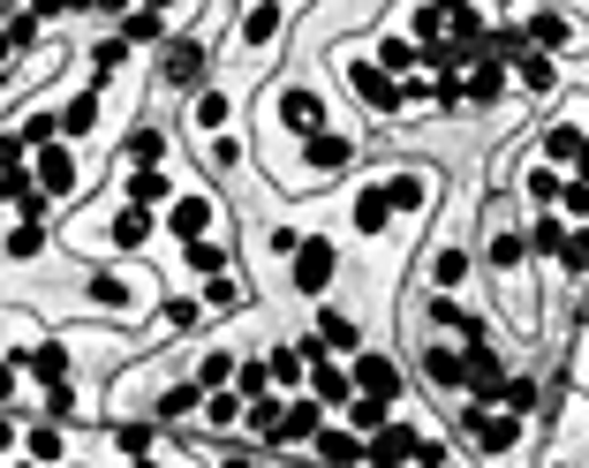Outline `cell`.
I'll list each match as a JSON object with an SVG mask.
<instances>
[{"label": "cell", "instance_id": "obj_1", "mask_svg": "<svg viewBox=\"0 0 589 468\" xmlns=\"http://www.w3.org/2000/svg\"><path fill=\"white\" fill-rule=\"evenodd\" d=\"M462 430H468V446H476V454H492V461L521 446V416H514V408H476V401H468Z\"/></svg>", "mask_w": 589, "mask_h": 468}, {"label": "cell", "instance_id": "obj_2", "mask_svg": "<svg viewBox=\"0 0 589 468\" xmlns=\"http://www.w3.org/2000/svg\"><path fill=\"white\" fill-rule=\"evenodd\" d=\"M288 272H294V288H302V295H326V288H333V272H340L333 242H326V235H302L294 257H288Z\"/></svg>", "mask_w": 589, "mask_h": 468}, {"label": "cell", "instance_id": "obj_3", "mask_svg": "<svg viewBox=\"0 0 589 468\" xmlns=\"http://www.w3.org/2000/svg\"><path fill=\"white\" fill-rule=\"evenodd\" d=\"M348 378H355V393H371V401H401V363L393 355H379V347H355L348 355Z\"/></svg>", "mask_w": 589, "mask_h": 468}, {"label": "cell", "instance_id": "obj_4", "mask_svg": "<svg viewBox=\"0 0 589 468\" xmlns=\"http://www.w3.org/2000/svg\"><path fill=\"white\" fill-rule=\"evenodd\" d=\"M416 424H379L363 438V468H416Z\"/></svg>", "mask_w": 589, "mask_h": 468}, {"label": "cell", "instance_id": "obj_5", "mask_svg": "<svg viewBox=\"0 0 589 468\" xmlns=\"http://www.w3.org/2000/svg\"><path fill=\"white\" fill-rule=\"evenodd\" d=\"M348 91H355L371 114H401V76H385L379 61H348Z\"/></svg>", "mask_w": 589, "mask_h": 468}, {"label": "cell", "instance_id": "obj_6", "mask_svg": "<svg viewBox=\"0 0 589 468\" xmlns=\"http://www.w3.org/2000/svg\"><path fill=\"white\" fill-rule=\"evenodd\" d=\"M159 84L167 91H197L205 84V45L197 39H167V53H159Z\"/></svg>", "mask_w": 589, "mask_h": 468}, {"label": "cell", "instance_id": "obj_7", "mask_svg": "<svg viewBox=\"0 0 589 468\" xmlns=\"http://www.w3.org/2000/svg\"><path fill=\"white\" fill-rule=\"evenodd\" d=\"M506 76H514L506 61H492V53H476V61L462 69V98H468V106H499V98H506Z\"/></svg>", "mask_w": 589, "mask_h": 468}, {"label": "cell", "instance_id": "obj_8", "mask_svg": "<svg viewBox=\"0 0 589 468\" xmlns=\"http://www.w3.org/2000/svg\"><path fill=\"white\" fill-rule=\"evenodd\" d=\"M31 181H39L45 197H76V159H69V144L53 136V144H39V167H31Z\"/></svg>", "mask_w": 589, "mask_h": 468}, {"label": "cell", "instance_id": "obj_9", "mask_svg": "<svg viewBox=\"0 0 589 468\" xmlns=\"http://www.w3.org/2000/svg\"><path fill=\"white\" fill-rule=\"evenodd\" d=\"M302 378H310V401H318V408H348V401H355V378H348V363H333V355H318Z\"/></svg>", "mask_w": 589, "mask_h": 468}, {"label": "cell", "instance_id": "obj_10", "mask_svg": "<svg viewBox=\"0 0 589 468\" xmlns=\"http://www.w3.org/2000/svg\"><path fill=\"white\" fill-rule=\"evenodd\" d=\"M348 159H355V144H348L340 128H310V136H302V167L310 174H340Z\"/></svg>", "mask_w": 589, "mask_h": 468}, {"label": "cell", "instance_id": "obj_11", "mask_svg": "<svg viewBox=\"0 0 589 468\" xmlns=\"http://www.w3.org/2000/svg\"><path fill=\"white\" fill-rule=\"evenodd\" d=\"M205 227H211V197H205V189H189V197H174V205H167V235H174V242H205Z\"/></svg>", "mask_w": 589, "mask_h": 468}, {"label": "cell", "instance_id": "obj_12", "mask_svg": "<svg viewBox=\"0 0 589 468\" xmlns=\"http://www.w3.org/2000/svg\"><path fill=\"white\" fill-rule=\"evenodd\" d=\"M280 122H288V136L326 128V98H318V91H302V84H288V91H280Z\"/></svg>", "mask_w": 589, "mask_h": 468}, {"label": "cell", "instance_id": "obj_13", "mask_svg": "<svg viewBox=\"0 0 589 468\" xmlns=\"http://www.w3.org/2000/svg\"><path fill=\"white\" fill-rule=\"evenodd\" d=\"M431 174H393L385 181V205H393V219H416V212H431Z\"/></svg>", "mask_w": 589, "mask_h": 468}, {"label": "cell", "instance_id": "obj_14", "mask_svg": "<svg viewBox=\"0 0 589 468\" xmlns=\"http://www.w3.org/2000/svg\"><path fill=\"white\" fill-rule=\"evenodd\" d=\"M318 424H326V408H318V401H288V408H280V430H272V446H310Z\"/></svg>", "mask_w": 589, "mask_h": 468}, {"label": "cell", "instance_id": "obj_15", "mask_svg": "<svg viewBox=\"0 0 589 468\" xmlns=\"http://www.w3.org/2000/svg\"><path fill=\"white\" fill-rule=\"evenodd\" d=\"M521 39L537 45V53H559V45H575V15H559V8H537V15L521 23Z\"/></svg>", "mask_w": 589, "mask_h": 468}, {"label": "cell", "instance_id": "obj_16", "mask_svg": "<svg viewBox=\"0 0 589 468\" xmlns=\"http://www.w3.org/2000/svg\"><path fill=\"white\" fill-rule=\"evenodd\" d=\"M310 454H318L326 468H363V438H355V430L318 424V438H310Z\"/></svg>", "mask_w": 589, "mask_h": 468}, {"label": "cell", "instance_id": "obj_17", "mask_svg": "<svg viewBox=\"0 0 589 468\" xmlns=\"http://www.w3.org/2000/svg\"><path fill=\"white\" fill-rule=\"evenodd\" d=\"M348 219H355V235H385V227H393L385 181H363V189H355V205H348Z\"/></svg>", "mask_w": 589, "mask_h": 468}, {"label": "cell", "instance_id": "obj_18", "mask_svg": "<svg viewBox=\"0 0 589 468\" xmlns=\"http://www.w3.org/2000/svg\"><path fill=\"white\" fill-rule=\"evenodd\" d=\"M197 408H205V385H197V378H174L167 393H159V408H152V424H189Z\"/></svg>", "mask_w": 589, "mask_h": 468}, {"label": "cell", "instance_id": "obj_19", "mask_svg": "<svg viewBox=\"0 0 589 468\" xmlns=\"http://www.w3.org/2000/svg\"><path fill=\"white\" fill-rule=\"evenodd\" d=\"M106 242L114 250H144L152 242V205H122V212L106 219Z\"/></svg>", "mask_w": 589, "mask_h": 468}, {"label": "cell", "instance_id": "obj_20", "mask_svg": "<svg viewBox=\"0 0 589 468\" xmlns=\"http://www.w3.org/2000/svg\"><path fill=\"white\" fill-rule=\"evenodd\" d=\"M122 205H152V212H159V205H174V181L159 167H136L122 181Z\"/></svg>", "mask_w": 589, "mask_h": 468}, {"label": "cell", "instance_id": "obj_21", "mask_svg": "<svg viewBox=\"0 0 589 468\" xmlns=\"http://www.w3.org/2000/svg\"><path fill=\"white\" fill-rule=\"evenodd\" d=\"M318 341H326V355H355V347H363V325H355L348 310H318Z\"/></svg>", "mask_w": 589, "mask_h": 468}, {"label": "cell", "instance_id": "obj_22", "mask_svg": "<svg viewBox=\"0 0 589 468\" xmlns=\"http://www.w3.org/2000/svg\"><path fill=\"white\" fill-rule=\"evenodd\" d=\"M23 371H31L45 393H53V385H69V347H61V341H39L31 355H23Z\"/></svg>", "mask_w": 589, "mask_h": 468}, {"label": "cell", "instance_id": "obj_23", "mask_svg": "<svg viewBox=\"0 0 589 468\" xmlns=\"http://www.w3.org/2000/svg\"><path fill=\"white\" fill-rule=\"evenodd\" d=\"M506 69H514L521 84L537 91V98H545V91H559V69H551V53H537V45H521V53H514Z\"/></svg>", "mask_w": 589, "mask_h": 468}, {"label": "cell", "instance_id": "obj_24", "mask_svg": "<svg viewBox=\"0 0 589 468\" xmlns=\"http://www.w3.org/2000/svg\"><path fill=\"white\" fill-rule=\"evenodd\" d=\"M122 159H128V167H159V159H167V128H152V122L128 128V136H122Z\"/></svg>", "mask_w": 589, "mask_h": 468}, {"label": "cell", "instance_id": "obj_25", "mask_svg": "<svg viewBox=\"0 0 589 468\" xmlns=\"http://www.w3.org/2000/svg\"><path fill=\"white\" fill-rule=\"evenodd\" d=\"M53 122H61V136H91V128H99V84L76 91L69 106H53Z\"/></svg>", "mask_w": 589, "mask_h": 468}, {"label": "cell", "instance_id": "obj_26", "mask_svg": "<svg viewBox=\"0 0 589 468\" xmlns=\"http://www.w3.org/2000/svg\"><path fill=\"white\" fill-rule=\"evenodd\" d=\"M242 408H250V401H242L235 385H211V393H205V408H197V416H205L211 430H235V424H242Z\"/></svg>", "mask_w": 589, "mask_h": 468}, {"label": "cell", "instance_id": "obj_27", "mask_svg": "<svg viewBox=\"0 0 589 468\" xmlns=\"http://www.w3.org/2000/svg\"><path fill=\"white\" fill-rule=\"evenodd\" d=\"M122 45H167V15H152V8H128V15H122Z\"/></svg>", "mask_w": 589, "mask_h": 468}, {"label": "cell", "instance_id": "obj_28", "mask_svg": "<svg viewBox=\"0 0 589 468\" xmlns=\"http://www.w3.org/2000/svg\"><path fill=\"white\" fill-rule=\"evenodd\" d=\"M0 250L16 257V264H31V257H45V219H16V227H8V242H0Z\"/></svg>", "mask_w": 589, "mask_h": 468}, {"label": "cell", "instance_id": "obj_29", "mask_svg": "<svg viewBox=\"0 0 589 468\" xmlns=\"http://www.w3.org/2000/svg\"><path fill=\"white\" fill-rule=\"evenodd\" d=\"M265 371H272V393H294V385H302V371H310V363H302V347H272V355H265Z\"/></svg>", "mask_w": 589, "mask_h": 468}, {"label": "cell", "instance_id": "obj_30", "mask_svg": "<svg viewBox=\"0 0 589 468\" xmlns=\"http://www.w3.org/2000/svg\"><path fill=\"white\" fill-rule=\"evenodd\" d=\"M559 250H567V219L545 205V212H537V227H529V257H559Z\"/></svg>", "mask_w": 589, "mask_h": 468}, {"label": "cell", "instance_id": "obj_31", "mask_svg": "<svg viewBox=\"0 0 589 468\" xmlns=\"http://www.w3.org/2000/svg\"><path fill=\"white\" fill-rule=\"evenodd\" d=\"M582 144H589V136H582V128H567V122L545 128V167H575V159H582Z\"/></svg>", "mask_w": 589, "mask_h": 468}, {"label": "cell", "instance_id": "obj_32", "mask_svg": "<svg viewBox=\"0 0 589 468\" xmlns=\"http://www.w3.org/2000/svg\"><path fill=\"white\" fill-rule=\"evenodd\" d=\"M379 424H393V401H371V393H355V401H348V430H355V438H371Z\"/></svg>", "mask_w": 589, "mask_h": 468}, {"label": "cell", "instance_id": "obj_33", "mask_svg": "<svg viewBox=\"0 0 589 468\" xmlns=\"http://www.w3.org/2000/svg\"><path fill=\"white\" fill-rule=\"evenodd\" d=\"M280 408H288V401H280V393H257L250 408H242V430H257V438H265V446H272V430H280Z\"/></svg>", "mask_w": 589, "mask_h": 468}, {"label": "cell", "instance_id": "obj_34", "mask_svg": "<svg viewBox=\"0 0 589 468\" xmlns=\"http://www.w3.org/2000/svg\"><path fill=\"white\" fill-rule=\"evenodd\" d=\"M416 61H423L416 39H401V31H393V39H379V69H385V76H416Z\"/></svg>", "mask_w": 589, "mask_h": 468}, {"label": "cell", "instance_id": "obj_35", "mask_svg": "<svg viewBox=\"0 0 589 468\" xmlns=\"http://www.w3.org/2000/svg\"><path fill=\"white\" fill-rule=\"evenodd\" d=\"M499 408H514V416H537V408H545V385H537V378H506V385H499Z\"/></svg>", "mask_w": 589, "mask_h": 468}, {"label": "cell", "instance_id": "obj_36", "mask_svg": "<svg viewBox=\"0 0 589 468\" xmlns=\"http://www.w3.org/2000/svg\"><path fill=\"white\" fill-rule=\"evenodd\" d=\"M521 257H529V235L499 227V235H492V272H521Z\"/></svg>", "mask_w": 589, "mask_h": 468}, {"label": "cell", "instance_id": "obj_37", "mask_svg": "<svg viewBox=\"0 0 589 468\" xmlns=\"http://www.w3.org/2000/svg\"><path fill=\"white\" fill-rule=\"evenodd\" d=\"M423 371H431V385L462 393V355H454V347H423Z\"/></svg>", "mask_w": 589, "mask_h": 468}, {"label": "cell", "instance_id": "obj_38", "mask_svg": "<svg viewBox=\"0 0 589 468\" xmlns=\"http://www.w3.org/2000/svg\"><path fill=\"white\" fill-rule=\"evenodd\" d=\"M272 31H280V0H265V8L242 15V45H272Z\"/></svg>", "mask_w": 589, "mask_h": 468}, {"label": "cell", "instance_id": "obj_39", "mask_svg": "<svg viewBox=\"0 0 589 468\" xmlns=\"http://www.w3.org/2000/svg\"><path fill=\"white\" fill-rule=\"evenodd\" d=\"M468 280V250H438L431 257V288H462Z\"/></svg>", "mask_w": 589, "mask_h": 468}, {"label": "cell", "instance_id": "obj_40", "mask_svg": "<svg viewBox=\"0 0 589 468\" xmlns=\"http://www.w3.org/2000/svg\"><path fill=\"white\" fill-rule=\"evenodd\" d=\"M23 446H31V461H69V438H61V424H39Z\"/></svg>", "mask_w": 589, "mask_h": 468}, {"label": "cell", "instance_id": "obj_41", "mask_svg": "<svg viewBox=\"0 0 589 468\" xmlns=\"http://www.w3.org/2000/svg\"><path fill=\"white\" fill-rule=\"evenodd\" d=\"M227 114H235V98H227V91H197V128H211V136H219V128H227Z\"/></svg>", "mask_w": 589, "mask_h": 468}, {"label": "cell", "instance_id": "obj_42", "mask_svg": "<svg viewBox=\"0 0 589 468\" xmlns=\"http://www.w3.org/2000/svg\"><path fill=\"white\" fill-rule=\"evenodd\" d=\"M91 302L99 310H128V280L122 272H91Z\"/></svg>", "mask_w": 589, "mask_h": 468}, {"label": "cell", "instance_id": "obj_43", "mask_svg": "<svg viewBox=\"0 0 589 468\" xmlns=\"http://www.w3.org/2000/svg\"><path fill=\"white\" fill-rule=\"evenodd\" d=\"M159 318H167V333H189V325L205 318V302H197V295H167V302H159Z\"/></svg>", "mask_w": 589, "mask_h": 468}, {"label": "cell", "instance_id": "obj_44", "mask_svg": "<svg viewBox=\"0 0 589 468\" xmlns=\"http://www.w3.org/2000/svg\"><path fill=\"white\" fill-rule=\"evenodd\" d=\"M152 438H159V424H114V446H122L128 461H144V454H152Z\"/></svg>", "mask_w": 589, "mask_h": 468}, {"label": "cell", "instance_id": "obj_45", "mask_svg": "<svg viewBox=\"0 0 589 468\" xmlns=\"http://www.w3.org/2000/svg\"><path fill=\"white\" fill-rule=\"evenodd\" d=\"M0 39H8V53H31V45H39V15H31V8H23V15H8V23H0Z\"/></svg>", "mask_w": 589, "mask_h": 468}, {"label": "cell", "instance_id": "obj_46", "mask_svg": "<svg viewBox=\"0 0 589 468\" xmlns=\"http://www.w3.org/2000/svg\"><path fill=\"white\" fill-rule=\"evenodd\" d=\"M559 264H567V280H589V219L567 235V250H559Z\"/></svg>", "mask_w": 589, "mask_h": 468}, {"label": "cell", "instance_id": "obj_47", "mask_svg": "<svg viewBox=\"0 0 589 468\" xmlns=\"http://www.w3.org/2000/svg\"><path fill=\"white\" fill-rule=\"evenodd\" d=\"M122 61H128L122 31H114V39H99V53H91V84H106V76H114V69H122Z\"/></svg>", "mask_w": 589, "mask_h": 468}, {"label": "cell", "instance_id": "obj_48", "mask_svg": "<svg viewBox=\"0 0 589 468\" xmlns=\"http://www.w3.org/2000/svg\"><path fill=\"white\" fill-rule=\"evenodd\" d=\"M559 189H567V181H559V167H529V205H537V212H545V205H559Z\"/></svg>", "mask_w": 589, "mask_h": 468}, {"label": "cell", "instance_id": "obj_49", "mask_svg": "<svg viewBox=\"0 0 589 468\" xmlns=\"http://www.w3.org/2000/svg\"><path fill=\"white\" fill-rule=\"evenodd\" d=\"M182 257H189V272H227V250H219V242H182Z\"/></svg>", "mask_w": 589, "mask_h": 468}, {"label": "cell", "instance_id": "obj_50", "mask_svg": "<svg viewBox=\"0 0 589 468\" xmlns=\"http://www.w3.org/2000/svg\"><path fill=\"white\" fill-rule=\"evenodd\" d=\"M197 385H235V355H227V347H219V355H205V363H197Z\"/></svg>", "mask_w": 589, "mask_h": 468}, {"label": "cell", "instance_id": "obj_51", "mask_svg": "<svg viewBox=\"0 0 589 468\" xmlns=\"http://www.w3.org/2000/svg\"><path fill=\"white\" fill-rule=\"evenodd\" d=\"M235 393H242V401L272 393V371H265V363H235Z\"/></svg>", "mask_w": 589, "mask_h": 468}, {"label": "cell", "instance_id": "obj_52", "mask_svg": "<svg viewBox=\"0 0 589 468\" xmlns=\"http://www.w3.org/2000/svg\"><path fill=\"white\" fill-rule=\"evenodd\" d=\"M31 159V144H23V128H0V174H16Z\"/></svg>", "mask_w": 589, "mask_h": 468}, {"label": "cell", "instance_id": "obj_53", "mask_svg": "<svg viewBox=\"0 0 589 468\" xmlns=\"http://www.w3.org/2000/svg\"><path fill=\"white\" fill-rule=\"evenodd\" d=\"M211 167H219V174L242 167V136H227V128H219V136H211Z\"/></svg>", "mask_w": 589, "mask_h": 468}, {"label": "cell", "instance_id": "obj_54", "mask_svg": "<svg viewBox=\"0 0 589 468\" xmlns=\"http://www.w3.org/2000/svg\"><path fill=\"white\" fill-rule=\"evenodd\" d=\"M205 302H211V310H235V302H242V280H219V272H211Z\"/></svg>", "mask_w": 589, "mask_h": 468}, {"label": "cell", "instance_id": "obj_55", "mask_svg": "<svg viewBox=\"0 0 589 468\" xmlns=\"http://www.w3.org/2000/svg\"><path fill=\"white\" fill-rule=\"evenodd\" d=\"M559 205H567L575 219H589V181H567V189H559Z\"/></svg>", "mask_w": 589, "mask_h": 468}, {"label": "cell", "instance_id": "obj_56", "mask_svg": "<svg viewBox=\"0 0 589 468\" xmlns=\"http://www.w3.org/2000/svg\"><path fill=\"white\" fill-rule=\"evenodd\" d=\"M8 446H16V416L0 408V454H8Z\"/></svg>", "mask_w": 589, "mask_h": 468}, {"label": "cell", "instance_id": "obj_57", "mask_svg": "<svg viewBox=\"0 0 589 468\" xmlns=\"http://www.w3.org/2000/svg\"><path fill=\"white\" fill-rule=\"evenodd\" d=\"M219 468H257V454H227V461H219Z\"/></svg>", "mask_w": 589, "mask_h": 468}, {"label": "cell", "instance_id": "obj_58", "mask_svg": "<svg viewBox=\"0 0 589 468\" xmlns=\"http://www.w3.org/2000/svg\"><path fill=\"white\" fill-rule=\"evenodd\" d=\"M144 8H152V15H167V8H174V0H144Z\"/></svg>", "mask_w": 589, "mask_h": 468}, {"label": "cell", "instance_id": "obj_59", "mask_svg": "<svg viewBox=\"0 0 589 468\" xmlns=\"http://www.w3.org/2000/svg\"><path fill=\"white\" fill-rule=\"evenodd\" d=\"M128 468H167V461H152V454H144V461H128Z\"/></svg>", "mask_w": 589, "mask_h": 468}, {"label": "cell", "instance_id": "obj_60", "mask_svg": "<svg viewBox=\"0 0 589 468\" xmlns=\"http://www.w3.org/2000/svg\"><path fill=\"white\" fill-rule=\"evenodd\" d=\"M16 468H45V461H16Z\"/></svg>", "mask_w": 589, "mask_h": 468}, {"label": "cell", "instance_id": "obj_61", "mask_svg": "<svg viewBox=\"0 0 589 468\" xmlns=\"http://www.w3.org/2000/svg\"><path fill=\"white\" fill-rule=\"evenodd\" d=\"M484 8H506V0H484Z\"/></svg>", "mask_w": 589, "mask_h": 468}, {"label": "cell", "instance_id": "obj_62", "mask_svg": "<svg viewBox=\"0 0 589 468\" xmlns=\"http://www.w3.org/2000/svg\"><path fill=\"white\" fill-rule=\"evenodd\" d=\"M0 219H8V205H0Z\"/></svg>", "mask_w": 589, "mask_h": 468}, {"label": "cell", "instance_id": "obj_63", "mask_svg": "<svg viewBox=\"0 0 589 468\" xmlns=\"http://www.w3.org/2000/svg\"><path fill=\"white\" fill-rule=\"evenodd\" d=\"M551 468H567V461H551Z\"/></svg>", "mask_w": 589, "mask_h": 468}]
</instances>
